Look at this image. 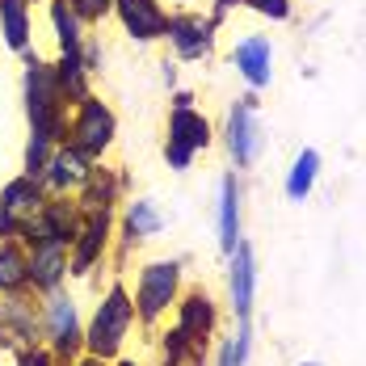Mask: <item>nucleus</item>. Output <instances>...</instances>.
Here are the masks:
<instances>
[{"label":"nucleus","mask_w":366,"mask_h":366,"mask_svg":"<svg viewBox=\"0 0 366 366\" xmlns=\"http://www.w3.org/2000/svg\"><path fill=\"white\" fill-rule=\"evenodd\" d=\"M21 93H26L30 135L59 147L68 139V93L59 84V72L51 64H42L38 55H30L26 59V76H21Z\"/></svg>","instance_id":"nucleus-1"},{"label":"nucleus","mask_w":366,"mask_h":366,"mask_svg":"<svg viewBox=\"0 0 366 366\" xmlns=\"http://www.w3.org/2000/svg\"><path fill=\"white\" fill-rule=\"evenodd\" d=\"M131 325H135V299L127 295L122 282H114L110 291H106V299L97 303L93 325L84 332V354H97V358L114 362L122 354V341H127Z\"/></svg>","instance_id":"nucleus-2"},{"label":"nucleus","mask_w":366,"mask_h":366,"mask_svg":"<svg viewBox=\"0 0 366 366\" xmlns=\"http://www.w3.org/2000/svg\"><path fill=\"white\" fill-rule=\"evenodd\" d=\"M182 295V265L177 261H147L135 282V316L144 325H156L169 307H177Z\"/></svg>","instance_id":"nucleus-3"},{"label":"nucleus","mask_w":366,"mask_h":366,"mask_svg":"<svg viewBox=\"0 0 366 366\" xmlns=\"http://www.w3.org/2000/svg\"><path fill=\"white\" fill-rule=\"evenodd\" d=\"M114 131H118V118L106 102H97L93 93H84L76 102V114L68 118V144L80 147L89 160H97L106 147L114 144Z\"/></svg>","instance_id":"nucleus-4"},{"label":"nucleus","mask_w":366,"mask_h":366,"mask_svg":"<svg viewBox=\"0 0 366 366\" xmlns=\"http://www.w3.org/2000/svg\"><path fill=\"white\" fill-rule=\"evenodd\" d=\"M223 144L232 152L236 169H253L257 156H261V122H257V93L240 97L232 110H227V122H223Z\"/></svg>","instance_id":"nucleus-5"},{"label":"nucleus","mask_w":366,"mask_h":366,"mask_svg":"<svg viewBox=\"0 0 366 366\" xmlns=\"http://www.w3.org/2000/svg\"><path fill=\"white\" fill-rule=\"evenodd\" d=\"M42 329H46V341H51V354H55V358H72L76 350L84 345L76 303L64 291L46 295V303H42Z\"/></svg>","instance_id":"nucleus-6"},{"label":"nucleus","mask_w":366,"mask_h":366,"mask_svg":"<svg viewBox=\"0 0 366 366\" xmlns=\"http://www.w3.org/2000/svg\"><path fill=\"white\" fill-rule=\"evenodd\" d=\"M227 299L236 320H253V299H257V253L249 240H240L227 253Z\"/></svg>","instance_id":"nucleus-7"},{"label":"nucleus","mask_w":366,"mask_h":366,"mask_svg":"<svg viewBox=\"0 0 366 366\" xmlns=\"http://www.w3.org/2000/svg\"><path fill=\"white\" fill-rule=\"evenodd\" d=\"M164 38L173 42L177 59H207L215 46V21L202 13H173L164 26Z\"/></svg>","instance_id":"nucleus-8"},{"label":"nucleus","mask_w":366,"mask_h":366,"mask_svg":"<svg viewBox=\"0 0 366 366\" xmlns=\"http://www.w3.org/2000/svg\"><path fill=\"white\" fill-rule=\"evenodd\" d=\"M106 244H110V211H89V215H80L72 253H68V274H89V269L102 261Z\"/></svg>","instance_id":"nucleus-9"},{"label":"nucleus","mask_w":366,"mask_h":366,"mask_svg":"<svg viewBox=\"0 0 366 366\" xmlns=\"http://www.w3.org/2000/svg\"><path fill=\"white\" fill-rule=\"evenodd\" d=\"M232 68L244 76V84L261 93L274 84V42L265 34H244L232 46Z\"/></svg>","instance_id":"nucleus-10"},{"label":"nucleus","mask_w":366,"mask_h":366,"mask_svg":"<svg viewBox=\"0 0 366 366\" xmlns=\"http://www.w3.org/2000/svg\"><path fill=\"white\" fill-rule=\"evenodd\" d=\"M89 173H93V160L64 139L51 152V164L42 173V189L46 194H72V189H80V185L89 182Z\"/></svg>","instance_id":"nucleus-11"},{"label":"nucleus","mask_w":366,"mask_h":366,"mask_svg":"<svg viewBox=\"0 0 366 366\" xmlns=\"http://www.w3.org/2000/svg\"><path fill=\"white\" fill-rule=\"evenodd\" d=\"M114 13H118L122 30L135 38V42H156V38H164L169 13H164L160 0H114Z\"/></svg>","instance_id":"nucleus-12"},{"label":"nucleus","mask_w":366,"mask_h":366,"mask_svg":"<svg viewBox=\"0 0 366 366\" xmlns=\"http://www.w3.org/2000/svg\"><path fill=\"white\" fill-rule=\"evenodd\" d=\"M177 329L194 341V345H207L215 329H219V307H215V299L207 291H189L182 295V303H177Z\"/></svg>","instance_id":"nucleus-13"},{"label":"nucleus","mask_w":366,"mask_h":366,"mask_svg":"<svg viewBox=\"0 0 366 366\" xmlns=\"http://www.w3.org/2000/svg\"><path fill=\"white\" fill-rule=\"evenodd\" d=\"M0 337H13L21 350L38 345V312L21 291L0 295Z\"/></svg>","instance_id":"nucleus-14"},{"label":"nucleus","mask_w":366,"mask_h":366,"mask_svg":"<svg viewBox=\"0 0 366 366\" xmlns=\"http://www.w3.org/2000/svg\"><path fill=\"white\" fill-rule=\"evenodd\" d=\"M68 278V244H34L30 249V287L42 295L59 291Z\"/></svg>","instance_id":"nucleus-15"},{"label":"nucleus","mask_w":366,"mask_h":366,"mask_svg":"<svg viewBox=\"0 0 366 366\" xmlns=\"http://www.w3.org/2000/svg\"><path fill=\"white\" fill-rule=\"evenodd\" d=\"M211 139H215V127H211L207 114H198L194 106H185V110L173 106V114H169V144H177L198 156V152L211 147Z\"/></svg>","instance_id":"nucleus-16"},{"label":"nucleus","mask_w":366,"mask_h":366,"mask_svg":"<svg viewBox=\"0 0 366 366\" xmlns=\"http://www.w3.org/2000/svg\"><path fill=\"white\" fill-rule=\"evenodd\" d=\"M240 202H244V189L236 182V173H227L219 182V249L232 253L240 244Z\"/></svg>","instance_id":"nucleus-17"},{"label":"nucleus","mask_w":366,"mask_h":366,"mask_svg":"<svg viewBox=\"0 0 366 366\" xmlns=\"http://www.w3.org/2000/svg\"><path fill=\"white\" fill-rule=\"evenodd\" d=\"M320 169H325V156H320L316 147H303V152L291 160L287 182H282L287 198H291V202H307L312 189H316V182H320Z\"/></svg>","instance_id":"nucleus-18"},{"label":"nucleus","mask_w":366,"mask_h":366,"mask_svg":"<svg viewBox=\"0 0 366 366\" xmlns=\"http://www.w3.org/2000/svg\"><path fill=\"white\" fill-rule=\"evenodd\" d=\"M46 202V194H42V182L38 177H13V182L0 189V211H9V215H17V219H30L38 207Z\"/></svg>","instance_id":"nucleus-19"},{"label":"nucleus","mask_w":366,"mask_h":366,"mask_svg":"<svg viewBox=\"0 0 366 366\" xmlns=\"http://www.w3.org/2000/svg\"><path fill=\"white\" fill-rule=\"evenodd\" d=\"M0 34L9 51L30 46V0H0Z\"/></svg>","instance_id":"nucleus-20"},{"label":"nucleus","mask_w":366,"mask_h":366,"mask_svg":"<svg viewBox=\"0 0 366 366\" xmlns=\"http://www.w3.org/2000/svg\"><path fill=\"white\" fill-rule=\"evenodd\" d=\"M30 287V253H21L17 240L0 244V295L26 291Z\"/></svg>","instance_id":"nucleus-21"},{"label":"nucleus","mask_w":366,"mask_h":366,"mask_svg":"<svg viewBox=\"0 0 366 366\" xmlns=\"http://www.w3.org/2000/svg\"><path fill=\"white\" fill-rule=\"evenodd\" d=\"M51 26H55V38H59V55H80V46H84V21L72 13L68 0H51Z\"/></svg>","instance_id":"nucleus-22"},{"label":"nucleus","mask_w":366,"mask_h":366,"mask_svg":"<svg viewBox=\"0 0 366 366\" xmlns=\"http://www.w3.org/2000/svg\"><path fill=\"white\" fill-rule=\"evenodd\" d=\"M160 227H164V219H160V211H156L152 198H135V202L127 207V240H147V236H156Z\"/></svg>","instance_id":"nucleus-23"},{"label":"nucleus","mask_w":366,"mask_h":366,"mask_svg":"<svg viewBox=\"0 0 366 366\" xmlns=\"http://www.w3.org/2000/svg\"><path fill=\"white\" fill-rule=\"evenodd\" d=\"M164 366H207V345H194L177 325L164 337Z\"/></svg>","instance_id":"nucleus-24"},{"label":"nucleus","mask_w":366,"mask_h":366,"mask_svg":"<svg viewBox=\"0 0 366 366\" xmlns=\"http://www.w3.org/2000/svg\"><path fill=\"white\" fill-rule=\"evenodd\" d=\"M51 152H55V144L30 135V144H26V177H38V182H42V173H46V164H51Z\"/></svg>","instance_id":"nucleus-25"},{"label":"nucleus","mask_w":366,"mask_h":366,"mask_svg":"<svg viewBox=\"0 0 366 366\" xmlns=\"http://www.w3.org/2000/svg\"><path fill=\"white\" fill-rule=\"evenodd\" d=\"M244 9H253L257 17H265V21H291V13H295L291 0H244Z\"/></svg>","instance_id":"nucleus-26"},{"label":"nucleus","mask_w":366,"mask_h":366,"mask_svg":"<svg viewBox=\"0 0 366 366\" xmlns=\"http://www.w3.org/2000/svg\"><path fill=\"white\" fill-rule=\"evenodd\" d=\"M240 329L232 337V358L236 366H249V354H253V320H236Z\"/></svg>","instance_id":"nucleus-27"},{"label":"nucleus","mask_w":366,"mask_h":366,"mask_svg":"<svg viewBox=\"0 0 366 366\" xmlns=\"http://www.w3.org/2000/svg\"><path fill=\"white\" fill-rule=\"evenodd\" d=\"M68 4H72V13L80 21H102L114 9V0H68Z\"/></svg>","instance_id":"nucleus-28"},{"label":"nucleus","mask_w":366,"mask_h":366,"mask_svg":"<svg viewBox=\"0 0 366 366\" xmlns=\"http://www.w3.org/2000/svg\"><path fill=\"white\" fill-rule=\"evenodd\" d=\"M164 160H169L173 173H185V169L194 164V152H185V147H177V144H164Z\"/></svg>","instance_id":"nucleus-29"},{"label":"nucleus","mask_w":366,"mask_h":366,"mask_svg":"<svg viewBox=\"0 0 366 366\" xmlns=\"http://www.w3.org/2000/svg\"><path fill=\"white\" fill-rule=\"evenodd\" d=\"M17 366H55V354H51V350H42V345H30V350H21Z\"/></svg>","instance_id":"nucleus-30"},{"label":"nucleus","mask_w":366,"mask_h":366,"mask_svg":"<svg viewBox=\"0 0 366 366\" xmlns=\"http://www.w3.org/2000/svg\"><path fill=\"white\" fill-rule=\"evenodd\" d=\"M240 4H244V0H215V9H211V21H215V26H219L223 17H227V13H232V9H240Z\"/></svg>","instance_id":"nucleus-31"},{"label":"nucleus","mask_w":366,"mask_h":366,"mask_svg":"<svg viewBox=\"0 0 366 366\" xmlns=\"http://www.w3.org/2000/svg\"><path fill=\"white\" fill-rule=\"evenodd\" d=\"M215 366H236V358H232V341H223V345H219V358H215Z\"/></svg>","instance_id":"nucleus-32"},{"label":"nucleus","mask_w":366,"mask_h":366,"mask_svg":"<svg viewBox=\"0 0 366 366\" xmlns=\"http://www.w3.org/2000/svg\"><path fill=\"white\" fill-rule=\"evenodd\" d=\"M72 366H106V358H97V354H80Z\"/></svg>","instance_id":"nucleus-33"},{"label":"nucleus","mask_w":366,"mask_h":366,"mask_svg":"<svg viewBox=\"0 0 366 366\" xmlns=\"http://www.w3.org/2000/svg\"><path fill=\"white\" fill-rule=\"evenodd\" d=\"M173 106H177V110H185V106H194V93H189V89H182V93L173 97Z\"/></svg>","instance_id":"nucleus-34"},{"label":"nucleus","mask_w":366,"mask_h":366,"mask_svg":"<svg viewBox=\"0 0 366 366\" xmlns=\"http://www.w3.org/2000/svg\"><path fill=\"white\" fill-rule=\"evenodd\" d=\"M114 366H139V362H131V358H118V362H114Z\"/></svg>","instance_id":"nucleus-35"},{"label":"nucleus","mask_w":366,"mask_h":366,"mask_svg":"<svg viewBox=\"0 0 366 366\" xmlns=\"http://www.w3.org/2000/svg\"><path fill=\"white\" fill-rule=\"evenodd\" d=\"M299 366H320V362H299Z\"/></svg>","instance_id":"nucleus-36"}]
</instances>
